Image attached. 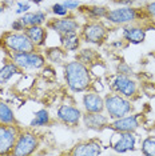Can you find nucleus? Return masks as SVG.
Listing matches in <instances>:
<instances>
[{"label": "nucleus", "mask_w": 155, "mask_h": 156, "mask_svg": "<svg viewBox=\"0 0 155 156\" xmlns=\"http://www.w3.org/2000/svg\"><path fill=\"white\" fill-rule=\"evenodd\" d=\"M64 79L68 88L72 92H84L92 86L91 71L86 64L79 60L66 63L64 66Z\"/></svg>", "instance_id": "1"}, {"label": "nucleus", "mask_w": 155, "mask_h": 156, "mask_svg": "<svg viewBox=\"0 0 155 156\" xmlns=\"http://www.w3.org/2000/svg\"><path fill=\"white\" fill-rule=\"evenodd\" d=\"M104 111L111 119H119L128 115L132 111V104L130 99L116 94H108L104 98Z\"/></svg>", "instance_id": "2"}, {"label": "nucleus", "mask_w": 155, "mask_h": 156, "mask_svg": "<svg viewBox=\"0 0 155 156\" xmlns=\"http://www.w3.org/2000/svg\"><path fill=\"white\" fill-rule=\"evenodd\" d=\"M3 44L4 47L11 51L12 54H20V52H31L35 51V45L32 41L28 39V36L24 32H7L3 36Z\"/></svg>", "instance_id": "3"}, {"label": "nucleus", "mask_w": 155, "mask_h": 156, "mask_svg": "<svg viewBox=\"0 0 155 156\" xmlns=\"http://www.w3.org/2000/svg\"><path fill=\"white\" fill-rule=\"evenodd\" d=\"M80 37L83 39V41L95 45H100L104 43V40L107 39L108 30L103 23L98 22V20H91L87 22L84 26L80 28Z\"/></svg>", "instance_id": "4"}, {"label": "nucleus", "mask_w": 155, "mask_h": 156, "mask_svg": "<svg viewBox=\"0 0 155 156\" xmlns=\"http://www.w3.org/2000/svg\"><path fill=\"white\" fill-rule=\"evenodd\" d=\"M39 147V137L31 131H23L17 135L16 143L13 145L11 155L13 156H30Z\"/></svg>", "instance_id": "5"}, {"label": "nucleus", "mask_w": 155, "mask_h": 156, "mask_svg": "<svg viewBox=\"0 0 155 156\" xmlns=\"http://www.w3.org/2000/svg\"><path fill=\"white\" fill-rule=\"evenodd\" d=\"M11 62L19 67L20 69H41L45 66V56L40 52H20V54H12Z\"/></svg>", "instance_id": "6"}, {"label": "nucleus", "mask_w": 155, "mask_h": 156, "mask_svg": "<svg viewBox=\"0 0 155 156\" xmlns=\"http://www.w3.org/2000/svg\"><path fill=\"white\" fill-rule=\"evenodd\" d=\"M107 22L114 26H127L134 24L138 20V9L131 5H123L119 8L108 9L107 15L104 17Z\"/></svg>", "instance_id": "7"}, {"label": "nucleus", "mask_w": 155, "mask_h": 156, "mask_svg": "<svg viewBox=\"0 0 155 156\" xmlns=\"http://www.w3.org/2000/svg\"><path fill=\"white\" fill-rule=\"evenodd\" d=\"M111 90L122 96L131 99L138 94V83L136 80L131 79V76L118 73L111 83Z\"/></svg>", "instance_id": "8"}, {"label": "nucleus", "mask_w": 155, "mask_h": 156, "mask_svg": "<svg viewBox=\"0 0 155 156\" xmlns=\"http://www.w3.org/2000/svg\"><path fill=\"white\" fill-rule=\"evenodd\" d=\"M136 144V137L134 132H119L114 131V135L110 139L111 148L118 154H126L128 151L135 150Z\"/></svg>", "instance_id": "9"}, {"label": "nucleus", "mask_w": 155, "mask_h": 156, "mask_svg": "<svg viewBox=\"0 0 155 156\" xmlns=\"http://www.w3.org/2000/svg\"><path fill=\"white\" fill-rule=\"evenodd\" d=\"M19 129L16 126L0 124V155H9L16 143Z\"/></svg>", "instance_id": "10"}, {"label": "nucleus", "mask_w": 155, "mask_h": 156, "mask_svg": "<svg viewBox=\"0 0 155 156\" xmlns=\"http://www.w3.org/2000/svg\"><path fill=\"white\" fill-rule=\"evenodd\" d=\"M47 27L50 30H54L56 34L60 35H66V34H72V32H78L80 30V24L79 22L72 16H63L62 19H52L47 23Z\"/></svg>", "instance_id": "11"}, {"label": "nucleus", "mask_w": 155, "mask_h": 156, "mask_svg": "<svg viewBox=\"0 0 155 156\" xmlns=\"http://www.w3.org/2000/svg\"><path fill=\"white\" fill-rule=\"evenodd\" d=\"M82 116L83 113L79 108L70 104H62L56 111V118L59 122L70 127H76L82 120Z\"/></svg>", "instance_id": "12"}, {"label": "nucleus", "mask_w": 155, "mask_h": 156, "mask_svg": "<svg viewBox=\"0 0 155 156\" xmlns=\"http://www.w3.org/2000/svg\"><path fill=\"white\" fill-rule=\"evenodd\" d=\"M107 127L119 132H135L139 128V113H134V115L128 113L123 118L114 119V122H111Z\"/></svg>", "instance_id": "13"}, {"label": "nucleus", "mask_w": 155, "mask_h": 156, "mask_svg": "<svg viewBox=\"0 0 155 156\" xmlns=\"http://www.w3.org/2000/svg\"><path fill=\"white\" fill-rule=\"evenodd\" d=\"M102 154V144L99 140L91 139L86 141H80L72 147L70 155L74 156H98Z\"/></svg>", "instance_id": "14"}, {"label": "nucleus", "mask_w": 155, "mask_h": 156, "mask_svg": "<svg viewBox=\"0 0 155 156\" xmlns=\"http://www.w3.org/2000/svg\"><path fill=\"white\" fill-rule=\"evenodd\" d=\"M82 120L87 129L102 131L108 126V116L103 115V112H86Z\"/></svg>", "instance_id": "15"}, {"label": "nucleus", "mask_w": 155, "mask_h": 156, "mask_svg": "<svg viewBox=\"0 0 155 156\" xmlns=\"http://www.w3.org/2000/svg\"><path fill=\"white\" fill-rule=\"evenodd\" d=\"M123 39L130 44H140L146 40V30L135 24L123 26Z\"/></svg>", "instance_id": "16"}, {"label": "nucleus", "mask_w": 155, "mask_h": 156, "mask_svg": "<svg viewBox=\"0 0 155 156\" xmlns=\"http://www.w3.org/2000/svg\"><path fill=\"white\" fill-rule=\"evenodd\" d=\"M83 107L86 112H103L104 111V98L99 92H88L83 96Z\"/></svg>", "instance_id": "17"}, {"label": "nucleus", "mask_w": 155, "mask_h": 156, "mask_svg": "<svg viewBox=\"0 0 155 156\" xmlns=\"http://www.w3.org/2000/svg\"><path fill=\"white\" fill-rule=\"evenodd\" d=\"M24 34L28 36L35 47H44L47 40V30L43 26H30L26 27Z\"/></svg>", "instance_id": "18"}, {"label": "nucleus", "mask_w": 155, "mask_h": 156, "mask_svg": "<svg viewBox=\"0 0 155 156\" xmlns=\"http://www.w3.org/2000/svg\"><path fill=\"white\" fill-rule=\"evenodd\" d=\"M20 20L26 27L30 26H43V23L47 22V13L43 11H35V12H26L23 13Z\"/></svg>", "instance_id": "19"}, {"label": "nucleus", "mask_w": 155, "mask_h": 156, "mask_svg": "<svg viewBox=\"0 0 155 156\" xmlns=\"http://www.w3.org/2000/svg\"><path fill=\"white\" fill-rule=\"evenodd\" d=\"M80 40H82V37L78 35V32L60 35V44L64 48V51H78Z\"/></svg>", "instance_id": "20"}, {"label": "nucleus", "mask_w": 155, "mask_h": 156, "mask_svg": "<svg viewBox=\"0 0 155 156\" xmlns=\"http://www.w3.org/2000/svg\"><path fill=\"white\" fill-rule=\"evenodd\" d=\"M0 124H8V126H15L16 118L12 108L7 103L0 101Z\"/></svg>", "instance_id": "21"}, {"label": "nucleus", "mask_w": 155, "mask_h": 156, "mask_svg": "<svg viewBox=\"0 0 155 156\" xmlns=\"http://www.w3.org/2000/svg\"><path fill=\"white\" fill-rule=\"evenodd\" d=\"M98 54L95 52V49L92 48H83L79 51V54L76 56V60H79L80 63H83V64H86L87 67L88 66H92L96 63L98 60Z\"/></svg>", "instance_id": "22"}, {"label": "nucleus", "mask_w": 155, "mask_h": 156, "mask_svg": "<svg viewBox=\"0 0 155 156\" xmlns=\"http://www.w3.org/2000/svg\"><path fill=\"white\" fill-rule=\"evenodd\" d=\"M83 8H84L83 12L92 20L104 19L108 12V8H106L103 5H90V7L87 5V7H83Z\"/></svg>", "instance_id": "23"}, {"label": "nucleus", "mask_w": 155, "mask_h": 156, "mask_svg": "<svg viewBox=\"0 0 155 156\" xmlns=\"http://www.w3.org/2000/svg\"><path fill=\"white\" fill-rule=\"evenodd\" d=\"M51 122V116H50V112L47 109H39V111L35 112V116L34 119L31 120L30 126L31 127H44V126H48Z\"/></svg>", "instance_id": "24"}, {"label": "nucleus", "mask_w": 155, "mask_h": 156, "mask_svg": "<svg viewBox=\"0 0 155 156\" xmlns=\"http://www.w3.org/2000/svg\"><path fill=\"white\" fill-rule=\"evenodd\" d=\"M66 58V52H64V48H60V47H51L48 49H45V59L48 62L54 63V64H59L62 63Z\"/></svg>", "instance_id": "25"}, {"label": "nucleus", "mask_w": 155, "mask_h": 156, "mask_svg": "<svg viewBox=\"0 0 155 156\" xmlns=\"http://www.w3.org/2000/svg\"><path fill=\"white\" fill-rule=\"evenodd\" d=\"M20 71L22 69H20L13 62L7 63L5 66H3L2 68H0V80L5 83V81H8L9 79H12L15 75L20 73Z\"/></svg>", "instance_id": "26"}, {"label": "nucleus", "mask_w": 155, "mask_h": 156, "mask_svg": "<svg viewBox=\"0 0 155 156\" xmlns=\"http://www.w3.org/2000/svg\"><path fill=\"white\" fill-rule=\"evenodd\" d=\"M140 151L146 156H155V136H147L142 141Z\"/></svg>", "instance_id": "27"}, {"label": "nucleus", "mask_w": 155, "mask_h": 156, "mask_svg": "<svg viewBox=\"0 0 155 156\" xmlns=\"http://www.w3.org/2000/svg\"><path fill=\"white\" fill-rule=\"evenodd\" d=\"M52 13H54L55 16L63 17V16H67V15H68V9L66 8L63 3H56V4L52 5Z\"/></svg>", "instance_id": "28"}, {"label": "nucleus", "mask_w": 155, "mask_h": 156, "mask_svg": "<svg viewBox=\"0 0 155 156\" xmlns=\"http://www.w3.org/2000/svg\"><path fill=\"white\" fill-rule=\"evenodd\" d=\"M116 71H118V73H122V75H132V68L126 63H119Z\"/></svg>", "instance_id": "29"}, {"label": "nucleus", "mask_w": 155, "mask_h": 156, "mask_svg": "<svg viewBox=\"0 0 155 156\" xmlns=\"http://www.w3.org/2000/svg\"><path fill=\"white\" fill-rule=\"evenodd\" d=\"M63 4L68 11H75L80 7V2L79 0H66V2H63Z\"/></svg>", "instance_id": "30"}, {"label": "nucleus", "mask_w": 155, "mask_h": 156, "mask_svg": "<svg viewBox=\"0 0 155 156\" xmlns=\"http://www.w3.org/2000/svg\"><path fill=\"white\" fill-rule=\"evenodd\" d=\"M11 27H12V31H15V32H24V30H26V26H24L20 19L13 20Z\"/></svg>", "instance_id": "31"}, {"label": "nucleus", "mask_w": 155, "mask_h": 156, "mask_svg": "<svg viewBox=\"0 0 155 156\" xmlns=\"http://www.w3.org/2000/svg\"><path fill=\"white\" fill-rule=\"evenodd\" d=\"M30 8H31L30 3H17V8H16L15 12L17 13V15H23V13L30 11Z\"/></svg>", "instance_id": "32"}, {"label": "nucleus", "mask_w": 155, "mask_h": 156, "mask_svg": "<svg viewBox=\"0 0 155 156\" xmlns=\"http://www.w3.org/2000/svg\"><path fill=\"white\" fill-rule=\"evenodd\" d=\"M146 12H147V15H149L150 17L155 19V0L146 5Z\"/></svg>", "instance_id": "33"}, {"label": "nucleus", "mask_w": 155, "mask_h": 156, "mask_svg": "<svg viewBox=\"0 0 155 156\" xmlns=\"http://www.w3.org/2000/svg\"><path fill=\"white\" fill-rule=\"evenodd\" d=\"M114 3L116 4H121V5H132L135 2H138V0H112Z\"/></svg>", "instance_id": "34"}, {"label": "nucleus", "mask_w": 155, "mask_h": 156, "mask_svg": "<svg viewBox=\"0 0 155 156\" xmlns=\"http://www.w3.org/2000/svg\"><path fill=\"white\" fill-rule=\"evenodd\" d=\"M112 45L114 47H123V41L121 40V41H115V43H112Z\"/></svg>", "instance_id": "35"}, {"label": "nucleus", "mask_w": 155, "mask_h": 156, "mask_svg": "<svg viewBox=\"0 0 155 156\" xmlns=\"http://www.w3.org/2000/svg\"><path fill=\"white\" fill-rule=\"evenodd\" d=\"M31 2H32V3H35V4H40V3L43 2V0H31Z\"/></svg>", "instance_id": "36"}, {"label": "nucleus", "mask_w": 155, "mask_h": 156, "mask_svg": "<svg viewBox=\"0 0 155 156\" xmlns=\"http://www.w3.org/2000/svg\"><path fill=\"white\" fill-rule=\"evenodd\" d=\"M3 11H4V8H3V7L0 5V15H2V13H3Z\"/></svg>", "instance_id": "37"}]
</instances>
